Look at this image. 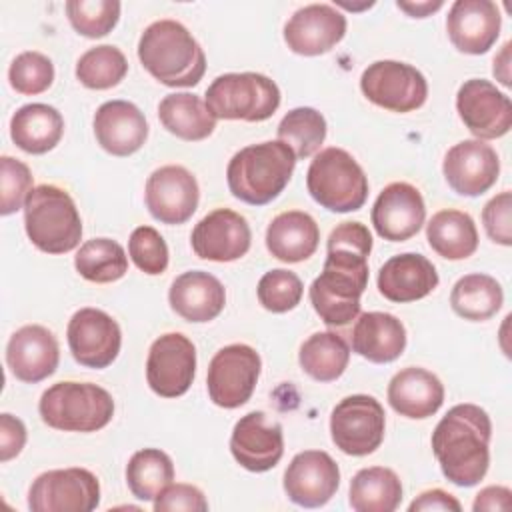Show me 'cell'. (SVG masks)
Here are the masks:
<instances>
[{"label":"cell","instance_id":"obj_15","mask_svg":"<svg viewBox=\"0 0 512 512\" xmlns=\"http://www.w3.org/2000/svg\"><path fill=\"white\" fill-rule=\"evenodd\" d=\"M456 110L476 140H494L512 128V102L490 80L470 78L456 92Z\"/></svg>","mask_w":512,"mask_h":512},{"label":"cell","instance_id":"obj_12","mask_svg":"<svg viewBox=\"0 0 512 512\" xmlns=\"http://www.w3.org/2000/svg\"><path fill=\"white\" fill-rule=\"evenodd\" d=\"M100 504V482L86 468H58L36 476L28 490L32 512H92Z\"/></svg>","mask_w":512,"mask_h":512},{"label":"cell","instance_id":"obj_29","mask_svg":"<svg viewBox=\"0 0 512 512\" xmlns=\"http://www.w3.org/2000/svg\"><path fill=\"white\" fill-rule=\"evenodd\" d=\"M406 348L404 324L388 312H364L352 328V350L374 364H388Z\"/></svg>","mask_w":512,"mask_h":512},{"label":"cell","instance_id":"obj_13","mask_svg":"<svg viewBox=\"0 0 512 512\" xmlns=\"http://www.w3.org/2000/svg\"><path fill=\"white\" fill-rule=\"evenodd\" d=\"M196 376V348L180 332L158 336L146 358V382L162 398H178L188 392Z\"/></svg>","mask_w":512,"mask_h":512},{"label":"cell","instance_id":"obj_19","mask_svg":"<svg viewBox=\"0 0 512 512\" xmlns=\"http://www.w3.org/2000/svg\"><path fill=\"white\" fill-rule=\"evenodd\" d=\"M230 452L234 460L250 472L272 470L284 454V434L280 422L266 412L244 414L232 430Z\"/></svg>","mask_w":512,"mask_h":512},{"label":"cell","instance_id":"obj_25","mask_svg":"<svg viewBox=\"0 0 512 512\" xmlns=\"http://www.w3.org/2000/svg\"><path fill=\"white\" fill-rule=\"evenodd\" d=\"M92 126L100 148L112 156H130L138 152L148 138L144 114L128 100H108L100 104Z\"/></svg>","mask_w":512,"mask_h":512},{"label":"cell","instance_id":"obj_38","mask_svg":"<svg viewBox=\"0 0 512 512\" xmlns=\"http://www.w3.org/2000/svg\"><path fill=\"white\" fill-rule=\"evenodd\" d=\"M74 268L88 282L108 284L120 280L128 272V256L116 240L92 238L78 248Z\"/></svg>","mask_w":512,"mask_h":512},{"label":"cell","instance_id":"obj_23","mask_svg":"<svg viewBox=\"0 0 512 512\" xmlns=\"http://www.w3.org/2000/svg\"><path fill=\"white\" fill-rule=\"evenodd\" d=\"M60 362V346L56 336L40 326L26 324L18 328L6 344V364L14 378L36 384L52 376Z\"/></svg>","mask_w":512,"mask_h":512},{"label":"cell","instance_id":"obj_5","mask_svg":"<svg viewBox=\"0 0 512 512\" xmlns=\"http://www.w3.org/2000/svg\"><path fill=\"white\" fill-rule=\"evenodd\" d=\"M30 242L46 254H66L80 244L82 220L72 196L54 184L32 188L24 204Z\"/></svg>","mask_w":512,"mask_h":512},{"label":"cell","instance_id":"obj_2","mask_svg":"<svg viewBox=\"0 0 512 512\" xmlns=\"http://www.w3.org/2000/svg\"><path fill=\"white\" fill-rule=\"evenodd\" d=\"M492 422L484 408L464 402L452 406L432 432V452L446 480L476 486L490 466Z\"/></svg>","mask_w":512,"mask_h":512},{"label":"cell","instance_id":"obj_10","mask_svg":"<svg viewBox=\"0 0 512 512\" xmlns=\"http://www.w3.org/2000/svg\"><path fill=\"white\" fill-rule=\"evenodd\" d=\"M362 94L390 112H412L428 98V82L412 64L398 60H376L360 76Z\"/></svg>","mask_w":512,"mask_h":512},{"label":"cell","instance_id":"obj_31","mask_svg":"<svg viewBox=\"0 0 512 512\" xmlns=\"http://www.w3.org/2000/svg\"><path fill=\"white\" fill-rule=\"evenodd\" d=\"M62 134L64 118L50 104H24L10 118V138L28 154L50 152L60 142Z\"/></svg>","mask_w":512,"mask_h":512},{"label":"cell","instance_id":"obj_48","mask_svg":"<svg viewBox=\"0 0 512 512\" xmlns=\"http://www.w3.org/2000/svg\"><path fill=\"white\" fill-rule=\"evenodd\" d=\"M26 444V426L20 418L0 414V462H8L22 452Z\"/></svg>","mask_w":512,"mask_h":512},{"label":"cell","instance_id":"obj_3","mask_svg":"<svg viewBox=\"0 0 512 512\" xmlns=\"http://www.w3.org/2000/svg\"><path fill=\"white\" fill-rule=\"evenodd\" d=\"M138 60L164 86H196L206 72V54L188 28L176 20H156L138 40Z\"/></svg>","mask_w":512,"mask_h":512},{"label":"cell","instance_id":"obj_50","mask_svg":"<svg viewBox=\"0 0 512 512\" xmlns=\"http://www.w3.org/2000/svg\"><path fill=\"white\" fill-rule=\"evenodd\" d=\"M510 508H512V492L506 486H486L476 494L472 502L474 512L510 510Z\"/></svg>","mask_w":512,"mask_h":512},{"label":"cell","instance_id":"obj_18","mask_svg":"<svg viewBox=\"0 0 512 512\" xmlns=\"http://www.w3.org/2000/svg\"><path fill=\"white\" fill-rule=\"evenodd\" d=\"M448 186L460 196H480L488 192L500 174V158L484 140H462L454 144L442 162Z\"/></svg>","mask_w":512,"mask_h":512},{"label":"cell","instance_id":"obj_26","mask_svg":"<svg viewBox=\"0 0 512 512\" xmlns=\"http://www.w3.org/2000/svg\"><path fill=\"white\" fill-rule=\"evenodd\" d=\"M376 284L386 300L406 304L426 298L438 286V272L426 256L404 252L382 264Z\"/></svg>","mask_w":512,"mask_h":512},{"label":"cell","instance_id":"obj_47","mask_svg":"<svg viewBox=\"0 0 512 512\" xmlns=\"http://www.w3.org/2000/svg\"><path fill=\"white\" fill-rule=\"evenodd\" d=\"M156 512H206L208 502L200 488L192 484H170L154 500Z\"/></svg>","mask_w":512,"mask_h":512},{"label":"cell","instance_id":"obj_11","mask_svg":"<svg viewBox=\"0 0 512 512\" xmlns=\"http://www.w3.org/2000/svg\"><path fill=\"white\" fill-rule=\"evenodd\" d=\"M260 354L248 344H228L220 348L206 374L210 400L226 410L246 404L260 378Z\"/></svg>","mask_w":512,"mask_h":512},{"label":"cell","instance_id":"obj_22","mask_svg":"<svg viewBox=\"0 0 512 512\" xmlns=\"http://www.w3.org/2000/svg\"><path fill=\"white\" fill-rule=\"evenodd\" d=\"M346 34V16L330 4L298 8L284 24L286 46L300 56L330 52Z\"/></svg>","mask_w":512,"mask_h":512},{"label":"cell","instance_id":"obj_52","mask_svg":"<svg viewBox=\"0 0 512 512\" xmlns=\"http://www.w3.org/2000/svg\"><path fill=\"white\" fill-rule=\"evenodd\" d=\"M494 76L504 84L510 86V42H506L498 56H494Z\"/></svg>","mask_w":512,"mask_h":512},{"label":"cell","instance_id":"obj_45","mask_svg":"<svg viewBox=\"0 0 512 512\" xmlns=\"http://www.w3.org/2000/svg\"><path fill=\"white\" fill-rule=\"evenodd\" d=\"M32 192L30 168L12 156L0 158V214L8 216L24 208L28 194Z\"/></svg>","mask_w":512,"mask_h":512},{"label":"cell","instance_id":"obj_9","mask_svg":"<svg viewBox=\"0 0 512 512\" xmlns=\"http://www.w3.org/2000/svg\"><path fill=\"white\" fill-rule=\"evenodd\" d=\"M386 430L382 404L368 394L342 398L330 414V436L348 456H368L380 448Z\"/></svg>","mask_w":512,"mask_h":512},{"label":"cell","instance_id":"obj_36","mask_svg":"<svg viewBox=\"0 0 512 512\" xmlns=\"http://www.w3.org/2000/svg\"><path fill=\"white\" fill-rule=\"evenodd\" d=\"M350 360V346L336 332H314L298 352L300 368L316 382H332L340 378Z\"/></svg>","mask_w":512,"mask_h":512},{"label":"cell","instance_id":"obj_32","mask_svg":"<svg viewBox=\"0 0 512 512\" xmlns=\"http://www.w3.org/2000/svg\"><path fill=\"white\" fill-rule=\"evenodd\" d=\"M158 118L170 134L188 142L204 140L216 128V118L206 102L190 92L166 94L158 104Z\"/></svg>","mask_w":512,"mask_h":512},{"label":"cell","instance_id":"obj_14","mask_svg":"<svg viewBox=\"0 0 512 512\" xmlns=\"http://www.w3.org/2000/svg\"><path fill=\"white\" fill-rule=\"evenodd\" d=\"M68 348L74 360L86 368H108L120 352L122 332L118 322L98 308H80L66 328Z\"/></svg>","mask_w":512,"mask_h":512},{"label":"cell","instance_id":"obj_30","mask_svg":"<svg viewBox=\"0 0 512 512\" xmlns=\"http://www.w3.org/2000/svg\"><path fill=\"white\" fill-rule=\"evenodd\" d=\"M320 242L316 220L302 210H288L272 218L266 228L268 252L286 264L308 260Z\"/></svg>","mask_w":512,"mask_h":512},{"label":"cell","instance_id":"obj_1","mask_svg":"<svg viewBox=\"0 0 512 512\" xmlns=\"http://www.w3.org/2000/svg\"><path fill=\"white\" fill-rule=\"evenodd\" d=\"M370 250L372 234L362 222H342L330 232L324 268L308 290L324 324L346 326L358 318L360 296L368 286Z\"/></svg>","mask_w":512,"mask_h":512},{"label":"cell","instance_id":"obj_7","mask_svg":"<svg viewBox=\"0 0 512 512\" xmlns=\"http://www.w3.org/2000/svg\"><path fill=\"white\" fill-rule=\"evenodd\" d=\"M306 188L322 208L346 214L360 210L368 198V178L354 156L342 148L320 150L308 166Z\"/></svg>","mask_w":512,"mask_h":512},{"label":"cell","instance_id":"obj_16","mask_svg":"<svg viewBox=\"0 0 512 512\" xmlns=\"http://www.w3.org/2000/svg\"><path fill=\"white\" fill-rule=\"evenodd\" d=\"M144 198L152 218L174 226L192 218L198 208L200 188L196 176L188 168L180 164H166L148 176Z\"/></svg>","mask_w":512,"mask_h":512},{"label":"cell","instance_id":"obj_20","mask_svg":"<svg viewBox=\"0 0 512 512\" xmlns=\"http://www.w3.org/2000/svg\"><path fill=\"white\" fill-rule=\"evenodd\" d=\"M190 244L202 260L234 262L250 250L252 232L242 214L230 208H216L194 226Z\"/></svg>","mask_w":512,"mask_h":512},{"label":"cell","instance_id":"obj_39","mask_svg":"<svg viewBox=\"0 0 512 512\" xmlns=\"http://www.w3.org/2000/svg\"><path fill=\"white\" fill-rule=\"evenodd\" d=\"M128 72V60L120 48L100 44L88 48L76 62V78L90 90H108L118 86Z\"/></svg>","mask_w":512,"mask_h":512},{"label":"cell","instance_id":"obj_44","mask_svg":"<svg viewBox=\"0 0 512 512\" xmlns=\"http://www.w3.org/2000/svg\"><path fill=\"white\" fill-rule=\"evenodd\" d=\"M128 254L138 270L158 276L168 268V246L160 232L152 226H138L128 240Z\"/></svg>","mask_w":512,"mask_h":512},{"label":"cell","instance_id":"obj_28","mask_svg":"<svg viewBox=\"0 0 512 512\" xmlns=\"http://www.w3.org/2000/svg\"><path fill=\"white\" fill-rule=\"evenodd\" d=\"M388 404L400 416L424 420L444 404V386L430 370L408 366L388 382Z\"/></svg>","mask_w":512,"mask_h":512},{"label":"cell","instance_id":"obj_46","mask_svg":"<svg viewBox=\"0 0 512 512\" xmlns=\"http://www.w3.org/2000/svg\"><path fill=\"white\" fill-rule=\"evenodd\" d=\"M510 210H512V194L504 190L490 198L482 210V224L488 238L500 246L512 244V224H510Z\"/></svg>","mask_w":512,"mask_h":512},{"label":"cell","instance_id":"obj_17","mask_svg":"<svg viewBox=\"0 0 512 512\" xmlns=\"http://www.w3.org/2000/svg\"><path fill=\"white\" fill-rule=\"evenodd\" d=\"M340 486V468L324 450L298 452L284 472V492L302 508H320Z\"/></svg>","mask_w":512,"mask_h":512},{"label":"cell","instance_id":"obj_49","mask_svg":"<svg viewBox=\"0 0 512 512\" xmlns=\"http://www.w3.org/2000/svg\"><path fill=\"white\" fill-rule=\"evenodd\" d=\"M430 512V510H442V512H460L462 504L446 490L432 488L422 492L418 498H414L408 506V512Z\"/></svg>","mask_w":512,"mask_h":512},{"label":"cell","instance_id":"obj_4","mask_svg":"<svg viewBox=\"0 0 512 512\" xmlns=\"http://www.w3.org/2000/svg\"><path fill=\"white\" fill-rule=\"evenodd\" d=\"M296 168V154L280 140H266L238 150L226 168V182L234 198L264 206L288 186Z\"/></svg>","mask_w":512,"mask_h":512},{"label":"cell","instance_id":"obj_24","mask_svg":"<svg viewBox=\"0 0 512 512\" xmlns=\"http://www.w3.org/2000/svg\"><path fill=\"white\" fill-rule=\"evenodd\" d=\"M502 16L492 0H456L446 16V32L464 54L488 52L500 36Z\"/></svg>","mask_w":512,"mask_h":512},{"label":"cell","instance_id":"obj_21","mask_svg":"<svg viewBox=\"0 0 512 512\" xmlns=\"http://www.w3.org/2000/svg\"><path fill=\"white\" fill-rule=\"evenodd\" d=\"M376 234L388 242H404L416 236L426 220V206L420 190L408 182H392L378 194L372 212Z\"/></svg>","mask_w":512,"mask_h":512},{"label":"cell","instance_id":"obj_6","mask_svg":"<svg viewBox=\"0 0 512 512\" xmlns=\"http://www.w3.org/2000/svg\"><path fill=\"white\" fill-rule=\"evenodd\" d=\"M44 424L62 432H96L114 416V400L108 390L92 382H56L38 402Z\"/></svg>","mask_w":512,"mask_h":512},{"label":"cell","instance_id":"obj_41","mask_svg":"<svg viewBox=\"0 0 512 512\" xmlns=\"http://www.w3.org/2000/svg\"><path fill=\"white\" fill-rule=\"evenodd\" d=\"M66 16L72 28L86 38H102L120 20L118 0H68Z\"/></svg>","mask_w":512,"mask_h":512},{"label":"cell","instance_id":"obj_27","mask_svg":"<svg viewBox=\"0 0 512 512\" xmlns=\"http://www.w3.org/2000/svg\"><path fill=\"white\" fill-rule=\"evenodd\" d=\"M170 308L188 322H210L226 304L222 282L204 270H190L174 278L168 292Z\"/></svg>","mask_w":512,"mask_h":512},{"label":"cell","instance_id":"obj_8","mask_svg":"<svg viewBox=\"0 0 512 512\" xmlns=\"http://www.w3.org/2000/svg\"><path fill=\"white\" fill-rule=\"evenodd\" d=\"M204 102L214 118L262 122L278 110L280 88L260 72H228L212 80Z\"/></svg>","mask_w":512,"mask_h":512},{"label":"cell","instance_id":"obj_51","mask_svg":"<svg viewBox=\"0 0 512 512\" xmlns=\"http://www.w3.org/2000/svg\"><path fill=\"white\" fill-rule=\"evenodd\" d=\"M442 0H436V2H396V6L400 8V10H404L408 16H412V18H426L428 14H432V12H436V10H440L442 8Z\"/></svg>","mask_w":512,"mask_h":512},{"label":"cell","instance_id":"obj_34","mask_svg":"<svg viewBox=\"0 0 512 512\" xmlns=\"http://www.w3.org/2000/svg\"><path fill=\"white\" fill-rule=\"evenodd\" d=\"M400 502L402 482L390 468H362L350 480L348 504L356 512H394Z\"/></svg>","mask_w":512,"mask_h":512},{"label":"cell","instance_id":"obj_33","mask_svg":"<svg viewBox=\"0 0 512 512\" xmlns=\"http://www.w3.org/2000/svg\"><path fill=\"white\" fill-rule=\"evenodd\" d=\"M430 248L446 260H464L478 248V230L470 214L462 210H440L426 224Z\"/></svg>","mask_w":512,"mask_h":512},{"label":"cell","instance_id":"obj_43","mask_svg":"<svg viewBox=\"0 0 512 512\" xmlns=\"http://www.w3.org/2000/svg\"><path fill=\"white\" fill-rule=\"evenodd\" d=\"M256 294L262 308L274 314H284L288 310H294L300 304L304 286L298 274L284 268H276L266 272L258 280Z\"/></svg>","mask_w":512,"mask_h":512},{"label":"cell","instance_id":"obj_37","mask_svg":"<svg viewBox=\"0 0 512 512\" xmlns=\"http://www.w3.org/2000/svg\"><path fill=\"white\" fill-rule=\"evenodd\" d=\"M174 480L172 458L160 448H142L134 452L126 464V482L130 492L144 502L156 496Z\"/></svg>","mask_w":512,"mask_h":512},{"label":"cell","instance_id":"obj_35","mask_svg":"<svg viewBox=\"0 0 512 512\" xmlns=\"http://www.w3.org/2000/svg\"><path fill=\"white\" fill-rule=\"evenodd\" d=\"M504 302V292L502 286L496 278L474 272L466 274L456 280L450 292V306L452 310L472 322H482L492 318Z\"/></svg>","mask_w":512,"mask_h":512},{"label":"cell","instance_id":"obj_42","mask_svg":"<svg viewBox=\"0 0 512 512\" xmlns=\"http://www.w3.org/2000/svg\"><path fill=\"white\" fill-rule=\"evenodd\" d=\"M8 80L18 94L36 96L52 86L54 64L46 54L26 50L12 60L8 68Z\"/></svg>","mask_w":512,"mask_h":512},{"label":"cell","instance_id":"obj_40","mask_svg":"<svg viewBox=\"0 0 512 512\" xmlns=\"http://www.w3.org/2000/svg\"><path fill=\"white\" fill-rule=\"evenodd\" d=\"M326 138L324 116L310 106L292 108L278 124V140L288 144L298 158H308L320 150Z\"/></svg>","mask_w":512,"mask_h":512}]
</instances>
